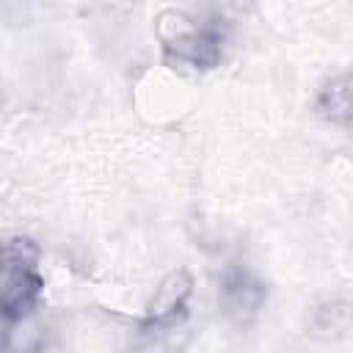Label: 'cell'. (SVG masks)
Listing matches in <instances>:
<instances>
[{
	"label": "cell",
	"instance_id": "obj_1",
	"mask_svg": "<svg viewBox=\"0 0 353 353\" xmlns=\"http://www.w3.org/2000/svg\"><path fill=\"white\" fill-rule=\"evenodd\" d=\"M44 276L39 270V248L28 237L0 243V320L22 323L39 306Z\"/></svg>",
	"mask_w": 353,
	"mask_h": 353
},
{
	"label": "cell",
	"instance_id": "obj_2",
	"mask_svg": "<svg viewBox=\"0 0 353 353\" xmlns=\"http://www.w3.org/2000/svg\"><path fill=\"white\" fill-rule=\"evenodd\" d=\"M265 298L268 287L256 273H251L243 265H232L223 270L218 284V303L234 325H251L259 317Z\"/></svg>",
	"mask_w": 353,
	"mask_h": 353
},
{
	"label": "cell",
	"instance_id": "obj_3",
	"mask_svg": "<svg viewBox=\"0 0 353 353\" xmlns=\"http://www.w3.org/2000/svg\"><path fill=\"white\" fill-rule=\"evenodd\" d=\"M226 36L215 25H199L176 33L163 44V58L171 66H185V69H212L218 66L223 55Z\"/></svg>",
	"mask_w": 353,
	"mask_h": 353
},
{
	"label": "cell",
	"instance_id": "obj_4",
	"mask_svg": "<svg viewBox=\"0 0 353 353\" xmlns=\"http://www.w3.org/2000/svg\"><path fill=\"white\" fill-rule=\"evenodd\" d=\"M193 292V281L188 276V270H174L168 273L160 287L154 290L143 325L146 328H171L179 323V317H185L188 312V298Z\"/></svg>",
	"mask_w": 353,
	"mask_h": 353
},
{
	"label": "cell",
	"instance_id": "obj_5",
	"mask_svg": "<svg viewBox=\"0 0 353 353\" xmlns=\"http://www.w3.org/2000/svg\"><path fill=\"white\" fill-rule=\"evenodd\" d=\"M317 113L331 124L350 127V77L347 74H336L325 80V85L317 94Z\"/></svg>",
	"mask_w": 353,
	"mask_h": 353
}]
</instances>
